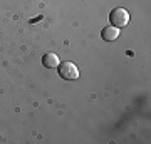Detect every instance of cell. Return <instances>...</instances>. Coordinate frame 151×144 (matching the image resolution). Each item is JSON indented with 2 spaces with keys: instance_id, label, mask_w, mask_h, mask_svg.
Wrapping results in <instances>:
<instances>
[{
  "instance_id": "2",
  "label": "cell",
  "mask_w": 151,
  "mask_h": 144,
  "mask_svg": "<svg viewBox=\"0 0 151 144\" xmlns=\"http://www.w3.org/2000/svg\"><path fill=\"white\" fill-rule=\"evenodd\" d=\"M57 70H59V75L65 80H76L79 79V69L76 67L74 62H62V64L57 65Z\"/></svg>"
},
{
  "instance_id": "4",
  "label": "cell",
  "mask_w": 151,
  "mask_h": 144,
  "mask_svg": "<svg viewBox=\"0 0 151 144\" xmlns=\"http://www.w3.org/2000/svg\"><path fill=\"white\" fill-rule=\"evenodd\" d=\"M59 64H60V60H59V57H57L54 52L44 54V57H42V65L45 67V69H54V67H57Z\"/></svg>"
},
{
  "instance_id": "3",
  "label": "cell",
  "mask_w": 151,
  "mask_h": 144,
  "mask_svg": "<svg viewBox=\"0 0 151 144\" xmlns=\"http://www.w3.org/2000/svg\"><path fill=\"white\" fill-rule=\"evenodd\" d=\"M101 37H103V40H106V42H113V40H116V39L119 37V29H116V27H113V25L104 27L103 30H101Z\"/></svg>"
},
{
  "instance_id": "1",
  "label": "cell",
  "mask_w": 151,
  "mask_h": 144,
  "mask_svg": "<svg viewBox=\"0 0 151 144\" xmlns=\"http://www.w3.org/2000/svg\"><path fill=\"white\" fill-rule=\"evenodd\" d=\"M109 22H111V25L116 27V29H123V27L128 25V22H129V14L126 9H114L111 14H109Z\"/></svg>"
}]
</instances>
